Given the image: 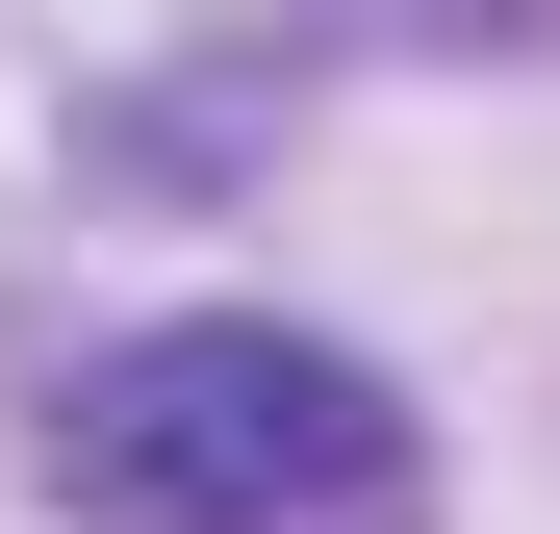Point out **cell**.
I'll use <instances>...</instances> for the list:
<instances>
[{"label": "cell", "instance_id": "obj_1", "mask_svg": "<svg viewBox=\"0 0 560 534\" xmlns=\"http://www.w3.org/2000/svg\"><path fill=\"white\" fill-rule=\"evenodd\" d=\"M51 484L103 534H408V407L357 382L331 331L205 306V331H128L103 382L51 407Z\"/></svg>", "mask_w": 560, "mask_h": 534}]
</instances>
